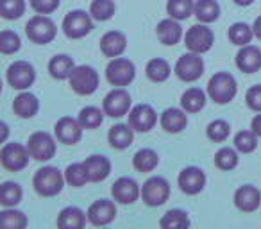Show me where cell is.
Instances as JSON below:
<instances>
[{"label": "cell", "instance_id": "1", "mask_svg": "<svg viewBox=\"0 0 261 229\" xmlns=\"http://www.w3.org/2000/svg\"><path fill=\"white\" fill-rule=\"evenodd\" d=\"M65 175L56 167H43L34 174L33 186L38 195L41 197H54L63 190L65 185Z\"/></svg>", "mask_w": 261, "mask_h": 229}, {"label": "cell", "instance_id": "2", "mask_svg": "<svg viewBox=\"0 0 261 229\" xmlns=\"http://www.w3.org/2000/svg\"><path fill=\"white\" fill-rule=\"evenodd\" d=\"M238 93L236 79L229 72H218L207 83V95L217 104H227Z\"/></svg>", "mask_w": 261, "mask_h": 229}, {"label": "cell", "instance_id": "3", "mask_svg": "<svg viewBox=\"0 0 261 229\" xmlns=\"http://www.w3.org/2000/svg\"><path fill=\"white\" fill-rule=\"evenodd\" d=\"M25 34L33 43L47 45L56 38L58 27H56V23L52 22L47 15H40V13H38L36 16H33V18L25 23Z\"/></svg>", "mask_w": 261, "mask_h": 229}, {"label": "cell", "instance_id": "4", "mask_svg": "<svg viewBox=\"0 0 261 229\" xmlns=\"http://www.w3.org/2000/svg\"><path fill=\"white\" fill-rule=\"evenodd\" d=\"M70 86L77 95H91L98 88V72L93 66L79 65L70 75Z\"/></svg>", "mask_w": 261, "mask_h": 229}, {"label": "cell", "instance_id": "5", "mask_svg": "<svg viewBox=\"0 0 261 229\" xmlns=\"http://www.w3.org/2000/svg\"><path fill=\"white\" fill-rule=\"evenodd\" d=\"M106 77L113 86H129L136 77V68L135 63L129 61L125 58H113L109 61L108 68H106Z\"/></svg>", "mask_w": 261, "mask_h": 229}, {"label": "cell", "instance_id": "6", "mask_svg": "<svg viewBox=\"0 0 261 229\" xmlns=\"http://www.w3.org/2000/svg\"><path fill=\"white\" fill-rule=\"evenodd\" d=\"M31 152L25 145L22 143H4L2 150H0V163L6 170L11 172H20L29 165Z\"/></svg>", "mask_w": 261, "mask_h": 229}, {"label": "cell", "instance_id": "7", "mask_svg": "<svg viewBox=\"0 0 261 229\" xmlns=\"http://www.w3.org/2000/svg\"><path fill=\"white\" fill-rule=\"evenodd\" d=\"M93 16L90 13L83 11V9H75V11H70L68 15L63 20V31H65L66 38L70 40H79L84 38L86 34L91 33L93 29V22H91Z\"/></svg>", "mask_w": 261, "mask_h": 229}, {"label": "cell", "instance_id": "8", "mask_svg": "<svg viewBox=\"0 0 261 229\" xmlns=\"http://www.w3.org/2000/svg\"><path fill=\"white\" fill-rule=\"evenodd\" d=\"M170 197V185L165 177L161 175H154V177L147 179L142 186V199L147 206H163Z\"/></svg>", "mask_w": 261, "mask_h": 229}, {"label": "cell", "instance_id": "9", "mask_svg": "<svg viewBox=\"0 0 261 229\" xmlns=\"http://www.w3.org/2000/svg\"><path fill=\"white\" fill-rule=\"evenodd\" d=\"M215 43L213 31L206 26V23H197L192 26L185 34V45L190 52H197V54H204L207 52Z\"/></svg>", "mask_w": 261, "mask_h": 229}, {"label": "cell", "instance_id": "10", "mask_svg": "<svg viewBox=\"0 0 261 229\" xmlns=\"http://www.w3.org/2000/svg\"><path fill=\"white\" fill-rule=\"evenodd\" d=\"M27 149L31 152V158H34L36 161H48L56 156V140L48 133L36 131L29 136Z\"/></svg>", "mask_w": 261, "mask_h": 229}, {"label": "cell", "instance_id": "11", "mask_svg": "<svg viewBox=\"0 0 261 229\" xmlns=\"http://www.w3.org/2000/svg\"><path fill=\"white\" fill-rule=\"evenodd\" d=\"M102 109L108 117L111 118H120L129 115L130 111V95L127 90L123 88H115L111 90L108 95L104 97V102H102Z\"/></svg>", "mask_w": 261, "mask_h": 229}, {"label": "cell", "instance_id": "12", "mask_svg": "<svg viewBox=\"0 0 261 229\" xmlns=\"http://www.w3.org/2000/svg\"><path fill=\"white\" fill-rule=\"evenodd\" d=\"M204 73V61L200 54L197 52H188L182 54L175 63V75L185 83H193V81L200 79Z\"/></svg>", "mask_w": 261, "mask_h": 229}, {"label": "cell", "instance_id": "13", "mask_svg": "<svg viewBox=\"0 0 261 229\" xmlns=\"http://www.w3.org/2000/svg\"><path fill=\"white\" fill-rule=\"evenodd\" d=\"M6 79L15 90H27L36 81V70L27 61H15L13 65H9Z\"/></svg>", "mask_w": 261, "mask_h": 229}, {"label": "cell", "instance_id": "14", "mask_svg": "<svg viewBox=\"0 0 261 229\" xmlns=\"http://www.w3.org/2000/svg\"><path fill=\"white\" fill-rule=\"evenodd\" d=\"M127 117H129L127 124L138 133H149L158 122V115L150 104H138L135 108H130Z\"/></svg>", "mask_w": 261, "mask_h": 229}, {"label": "cell", "instance_id": "15", "mask_svg": "<svg viewBox=\"0 0 261 229\" xmlns=\"http://www.w3.org/2000/svg\"><path fill=\"white\" fill-rule=\"evenodd\" d=\"M83 125H81L79 118L72 117H61L54 125V135L65 145H75L83 138Z\"/></svg>", "mask_w": 261, "mask_h": 229}, {"label": "cell", "instance_id": "16", "mask_svg": "<svg viewBox=\"0 0 261 229\" xmlns=\"http://www.w3.org/2000/svg\"><path fill=\"white\" fill-rule=\"evenodd\" d=\"M177 183L181 192H185L186 195H197L206 186V174L199 167H186L179 174Z\"/></svg>", "mask_w": 261, "mask_h": 229}, {"label": "cell", "instance_id": "17", "mask_svg": "<svg viewBox=\"0 0 261 229\" xmlns=\"http://www.w3.org/2000/svg\"><path fill=\"white\" fill-rule=\"evenodd\" d=\"M111 195L120 204H133L142 197V188L135 179L118 177L111 186Z\"/></svg>", "mask_w": 261, "mask_h": 229}, {"label": "cell", "instance_id": "18", "mask_svg": "<svg viewBox=\"0 0 261 229\" xmlns=\"http://www.w3.org/2000/svg\"><path fill=\"white\" fill-rule=\"evenodd\" d=\"M116 217V206L109 199H98L88 208V220L97 227L108 225L115 220Z\"/></svg>", "mask_w": 261, "mask_h": 229}, {"label": "cell", "instance_id": "19", "mask_svg": "<svg viewBox=\"0 0 261 229\" xmlns=\"http://www.w3.org/2000/svg\"><path fill=\"white\" fill-rule=\"evenodd\" d=\"M234 204L243 213H252L261 206V192L252 185H243L234 192Z\"/></svg>", "mask_w": 261, "mask_h": 229}, {"label": "cell", "instance_id": "20", "mask_svg": "<svg viewBox=\"0 0 261 229\" xmlns=\"http://www.w3.org/2000/svg\"><path fill=\"white\" fill-rule=\"evenodd\" d=\"M236 66L245 73H254L261 68V50L254 45H243L236 54Z\"/></svg>", "mask_w": 261, "mask_h": 229}, {"label": "cell", "instance_id": "21", "mask_svg": "<svg viewBox=\"0 0 261 229\" xmlns=\"http://www.w3.org/2000/svg\"><path fill=\"white\" fill-rule=\"evenodd\" d=\"M127 38L120 31H109L100 38V50L106 58H118L125 52Z\"/></svg>", "mask_w": 261, "mask_h": 229}, {"label": "cell", "instance_id": "22", "mask_svg": "<svg viewBox=\"0 0 261 229\" xmlns=\"http://www.w3.org/2000/svg\"><path fill=\"white\" fill-rule=\"evenodd\" d=\"M84 167H86V172L90 175L91 183H100L104 179H108V175L111 174V161L106 156H100V154H93V156L86 158L83 161Z\"/></svg>", "mask_w": 261, "mask_h": 229}, {"label": "cell", "instance_id": "23", "mask_svg": "<svg viewBox=\"0 0 261 229\" xmlns=\"http://www.w3.org/2000/svg\"><path fill=\"white\" fill-rule=\"evenodd\" d=\"M156 34L158 40L163 45H168V47H174L181 41L182 38V27L179 26V20L175 18H167L161 20L156 27Z\"/></svg>", "mask_w": 261, "mask_h": 229}, {"label": "cell", "instance_id": "24", "mask_svg": "<svg viewBox=\"0 0 261 229\" xmlns=\"http://www.w3.org/2000/svg\"><path fill=\"white\" fill-rule=\"evenodd\" d=\"M185 109H179V108H168L163 111L160 118V124L161 128L165 129L167 133H181L182 129L188 125V117H186Z\"/></svg>", "mask_w": 261, "mask_h": 229}, {"label": "cell", "instance_id": "25", "mask_svg": "<svg viewBox=\"0 0 261 229\" xmlns=\"http://www.w3.org/2000/svg\"><path fill=\"white\" fill-rule=\"evenodd\" d=\"M108 140L113 149L123 150L127 147H130V143L135 140V129L130 128L129 124H116L109 129Z\"/></svg>", "mask_w": 261, "mask_h": 229}, {"label": "cell", "instance_id": "26", "mask_svg": "<svg viewBox=\"0 0 261 229\" xmlns=\"http://www.w3.org/2000/svg\"><path fill=\"white\" fill-rule=\"evenodd\" d=\"M86 217L88 213H84L81 208L77 206H68L65 210H61L58 217V227L59 229H83L86 225Z\"/></svg>", "mask_w": 261, "mask_h": 229}, {"label": "cell", "instance_id": "27", "mask_svg": "<svg viewBox=\"0 0 261 229\" xmlns=\"http://www.w3.org/2000/svg\"><path fill=\"white\" fill-rule=\"evenodd\" d=\"M38 109H40V100L36 95L29 93V91L20 93L13 102V111L20 118H33L38 113Z\"/></svg>", "mask_w": 261, "mask_h": 229}, {"label": "cell", "instance_id": "28", "mask_svg": "<svg viewBox=\"0 0 261 229\" xmlns=\"http://www.w3.org/2000/svg\"><path fill=\"white\" fill-rule=\"evenodd\" d=\"M73 68H75V63H73V59L66 54L54 56V58L50 59V63H48V72H50V75L58 81L70 79Z\"/></svg>", "mask_w": 261, "mask_h": 229}, {"label": "cell", "instance_id": "29", "mask_svg": "<svg viewBox=\"0 0 261 229\" xmlns=\"http://www.w3.org/2000/svg\"><path fill=\"white\" fill-rule=\"evenodd\" d=\"M193 15L202 23H211L220 16V6L217 0H197Z\"/></svg>", "mask_w": 261, "mask_h": 229}, {"label": "cell", "instance_id": "30", "mask_svg": "<svg viewBox=\"0 0 261 229\" xmlns=\"http://www.w3.org/2000/svg\"><path fill=\"white\" fill-rule=\"evenodd\" d=\"M23 197V190L18 183L6 181L0 186V204L4 208H15L16 204H20Z\"/></svg>", "mask_w": 261, "mask_h": 229}, {"label": "cell", "instance_id": "31", "mask_svg": "<svg viewBox=\"0 0 261 229\" xmlns=\"http://www.w3.org/2000/svg\"><path fill=\"white\" fill-rule=\"evenodd\" d=\"M181 106L185 111L188 113H197L206 106V93L200 88H190L182 93L181 97Z\"/></svg>", "mask_w": 261, "mask_h": 229}, {"label": "cell", "instance_id": "32", "mask_svg": "<svg viewBox=\"0 0 261 229\" xmlns=\"http://www.w3.org/2000/svg\"><path fill=\"white\" fill-rule=\"evenodd\" d=\"M170 65H168V61H165V59L161 58H154L150 59L149 63H147L145 66V73L147 77H149L152 83H165V81L170 77Z\"/></svg>", "mask_w": 261, "mask_h": 229}, {"label": "cell", "instance_id": "33", "mask_svg": "<svg viewBox=\"0 0 261 229\" xmlns=\"http://www.w3.org/2000/svg\"><path fill=\"white\" fill-rule=\"evenodd\" d=\"M133 165L138 172H152L160 165V156L152 149H142L135 154Z\"/></svg>", "mask_w": 261, "mask_h": 229}, {"label": "cell", "instance_id": "34", "mask_svg": "<svg viewBox=\"0 0 261 229\" xmlns=\"http://www.w3.org/2000/svg\"><path fill=\"white\" fill-rule=\"evenodd\" d=\"M0 225L4 229H23L27 227V217L23 211L6 208L4 211H0Z\"/></svg>", "mask_w": 261, "mask_h": 229}, {"label": "cell", "instance_id": "35", "mask_svg": "<svg viewBox=\"0 0 261 229\" xmlns=\"http://www.w3.org/2000/svg\"><path fill=\"white\" fill-rule=\"evenodd\" d=\"M160 225L163 229H182L190 225V217L186 211L182 210H168L167 213L161 217Z\"/></svg>", "mask_w": 261, "mask_h": 229}, {"label": "cell", "instance_id": "36", "mask_svg": "<svg viewBox=\"0 0 261 229\" xmlns=\"http://www.w3.org/2000/svg\"><path fill=\"white\" fill-rule=\"evenodd\" d=\"M229 40L231 43L238 45V47H243V45H249L250 40L254 36V31L252 27H249L245 22H236L229 27V33H227Z\"/></svg>", "mask_w": 261, "mask_h": 229}, {"label": "cell", "instance_id": "37", "mask_svg": "<svg viewBox=\"0 0 261 229\" xmlns=\"http://www.w3.org/2000/svg\"><path fill=\"white\" fill-rule=\"evenodd\" d=\"M104 109H98L95 106H88V108H83L79 113V122L84 129H97L98 125H102L104 122Z\"/></svg>", "mask_w": 261, "mask_h": 229}, {"label": "cell", "instance_id": "38", "mask_svg": "<svg viewBox=\"0 0 261 229\" xmlns=\"http://www.w3.org/2000/svg\"><path fill=\"white\" fill-rule=\"evenodd\" d=\"M193 9L195 4L193 0H168L167 4V11L170 15V18L175 20H186L193 15Z\"/></svg>", "mask_w": 261, "mask_h": 229}, {"label": "cell", "instance_id": "39", "mask_svg": "<svg viewBox=\"0 0 261 229\" xmlns=\"http://www.w3.org/2000/svg\"><path fill=\"white\" fill-rule=\"evenodd\" d=\"M65 179H66L68 185L75 186V188H81V186H84L86 183H90V175H88L84 163L68 165L66 170H65Z\"/></svg>", "mask_w": 261, "mask_h": 229}, {"label": "cell", "instance_id": "40", "mask_svg": "<svg viewBox=\"0 0 261 229\" xmlns=\"http://www.w3.org/2000/svg\"><path fill=\"white\" fill-rule=\"evenodd\" d=\"M115 2L113 0H93L90 6V15L98 22H106L115 15Z\"/></svg>", "mask_w": 261, "mask_h": 229}, {"label": "cell", "instance_id": "41", "mask_svg": "<svg viewBox=\"0 0 261 229\" xmlns=\"http://www.w3.org/2000/svg\"><path fill=\"white\" fill-rule=\"evenodd\" d=\"M25 13V0H0V15L6 20H16Z\"/></svg>", "mask_w": 261, "mask_h": 229}, {"label": "cell", "instance_id": "42", "mask_svg": "<svg viewBox=\"0 0 261 229\" xmlns=\"http://www.w3.org/2000/svg\"><path fill=\"white\" fill-rule=\"evenodd\" d=\"M215 165L220 170H232L238 165V154L231 147H222L217 154H215Z\"/></svg>", "mask_w": 261, "mask_h": 229}, {"label": "cell", "instance_id": "43", "mask_svg": "<svg viewBox=\"0 0 261 229\" xmlns=\"http://www.w3.org/2000/svg\"><path fill=\"white\" fill-rule=\"evenodd\" d=\"M234 147L238 152L250 154L257 147V135L254 131H240L234 136Z\"/></svg>", "mask_w": 261, "mask_h": 229}, {"label": "cell", "instance_id": "44", "mask_svg": "<svg viewBox=\"0 0 261 229\" xmlns=\"http://www.w3.org/2000/svg\"><path fill=\"white\" fill-rule=\"evenodd\" d=\"M229 133H231V128H229V124L225 120H213L206 129L207 138L215 143L225 142L229 138Z\"/></svg>", "mask_w": 261, "mask_h": 229}, {"label": "cell", "instance_id": "45", "mask_svg": "<svg viewBox=\"0 0 261 229\" xmlns=\"http://www.w3.org/2000/svg\"><path fill=\"white\" fill-rule=\"evenodd\" d=\"M22 47L20 36L13 31H2L0 33V52L2 54H15Z\"/></svg>", "mask_w": 261, "mask_h": 229}, {"label": "cell", "instance_id": "46", "mask_svg": "<svg viewBox=\"0 0 261 229\" xmlns=\"http://www.w3.org/2000/svg\"><path fill=\"white\" fill-rule=\"evenodd\" d=\"M245 102L252 111H256V113L261 111V84H256V86L247 90Z\"/></svg>", "mask_w": 261, "mask_h": 229}, {"label": "cell", "instance_id": "47", "mask_svg": "<svg viewBox=\"0 0 261 229\" xmlns=\"http://www.w3.org/2000/svg\"><path fill=\"white\" fill-rule=\"evenodd\" d=\"M31 8L40 15H50L59 8V0H31Z\"/></svg>", "mask_w": 261, "mask_h": 229}, {"label": "cell", "instance_id": "48", "mask_svg": "<svg viewBox=\"0 0 261 229\" xmlns=\"http://www.w3.org/2000/svg\"><path fill=\"white\" fill-rule=\"evenodd\" d=\"M250 129H252L257 136H261V111H259V115H256V117L252 118V122H250Z\"/></svg>", "mask_w": 261, "mask_h": 229}, {"label": "cell", "instance_id": "49", "mask_svg": "<svg viewBox=\"0 0 261 229\" xmlns=\"http://www.w3.org/2000/svg\"><path fill=\"white\" fill-rule=\"evenodd\" d=\"M252 31H254V36H256L257 40H261V16H257V18L254 20Z\"/></svg>", "mask_w": 261, "mask_h": 229}, {"label": "cell", "instance_id": "50", "mask_svg": "<svg viewBox=\"0 0 261 229\" xmlns=\"http://www.w3.org/2000/svg\"><path fill=\"white\" fill-rule=\"evenodd\" d=\"M252 2H254V0H234V4L242 6V8H247V6H250Z\"/></svg>", "mask_w": 261, "mask_h": 229}, {"label": "cell", "instance_id": "51", "mask_svg": "<svg viewBox=\"0 0 261 229\" xmlns=\"http://www.w3.org/2000/svg\"><path fill=\"white\" fill-rule=\"evenodd\" d=\"M2 131H4V135H2V142H6V138H8V124H6V122H2Z\"/></svg>", "mask_w": 261, "mask_h": 229}]
</instances>
